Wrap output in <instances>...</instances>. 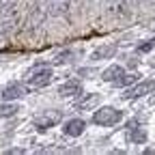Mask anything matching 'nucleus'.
I'll return each mask as SVG.
<instances>
[{
  "label": "nucleus",
  "mask_w": 155,
  "mask_h": 155,
  "mask_svg": "<svg viewBox=\"0 0 155 155\" xmlns=\"http://www.w3.org/2000/svg\"><path fill=\"white\" fill-rule=\"evenodd\" d=\"M121 121H123V110L112 108V106H104L93 114V123L99 125V127H112Z\"/></svg>",
  "instance_id": "1"
},
{
  "label": "nucleus",
  "mask_w": 155,
  "mask_h": 155,
  "mask_svg": "<svg viewBox=\"0 0 155 155\" xmlns=\"http://www.w3.org/2000/svg\"><path fill=\"white\" fill-rule=\"evenodd\" d=\"M63 121V112H58V110H45L43 114H39V116H35V121H32V125L37 127V131H48L50 127H54L56 123H61Z\"/></svg>",
  "instance_id": "2"
},
{
  "label": "nucleus",
  "mask_w": 155,
  "mask_h": 155,
  "mask_svg": "<svg viewBox=\"0 0 155 155\" xmlns=\"http://www.w3.org/2000/svg\"><path fill=\"white\" fill-rule=\"evenodd\" d=\"M52 80H54V71H52L50 67L32 69V71H30V75L26 78L28 86H32V88H43V86H48Z\"/></svg>",
  "instance_id": "3"
},
{
  "label": "nucleus",
  "mask_w": 155,
  "mask_h": 155,
  "mask_svg": "<svg viewBox=\"0 0 155 155\" xmlns=\"http://www.w3.org/2000/svg\"><path fill=\"white\" fill-rule=\"evenodd\" d=\"M26 95V86L22 82H11L2 88V93H0V97H2V101H15L19 99V97Z\"/></svg>",
  "instance_id": "4"
},
{
  "label": "nucleus",
  "mask_w": 155,
  "mask_h": 155,
  "mask_svg": "<svg viewBox=\"0 0 155 155\" xmlns=\"http://www.w3.org/2000/svg\"><path fill=\"white\" fill-rule=\"evenodd\" d=\"M155 88V82L153 80H149V82H140V84H136L134 88H127L125 93H123V99H140V97H144L147 93H151Z\"/></svg>",
  "instance_id": "5"
},
{
  "label": "nucleus",
  "mask_w": 155,
  "mask_h": 155,
  "mask_svg": "<svg viewBox=\"0 0 155 155\" xmlns=\"http://www.w3.org/2000/svg\"><path fill=\"white\" fill-rule=\"evenodd\" d=\"M73 0H50L48 2V15L50 17H63L69 13Z\"/></svg>",
  "instance_id": "6"
},
{
  "label": "nucleus",
  "mask_w": 155,
  "mask_h": 155,
  "mask_svg": "<svg viewBox=\"0 0 155 155\" xmlns=\"http://www.w3.org/2000/svg\"><path fill=\"white\" fill-rule=\"evenodd\" d=\"M45 13H48V5L45 0H35V5L30 9V19H32V26H41V22L45 19Z\"/></svg>",
  "instance_id": "7"
},
{
  "label": "nucleus",
  "mask_w": 155,
  "mask_h": 155,
  "mask_svg": "<svg viewBox=\"0 0 155 155\" xmlns=\"http://www.w3.org/2000/svg\"><path fill=\"white\" fill-rule=\"evenodd\" d=\"M84 129H86V123L82 119H71L63 125V134L69 136V138H78L80 134H84Z\"/></svg>",
  "instance_id": "8"
},
{
  "label": "nucleus",
  "mask_w": 155,
  "mask_h": 155,
  "mask_svg": "<svg viewBox=\"0 0 155 155\" xmlns=\"http://www.w3.org/2000/svg\"><path fill=\"white\" fill-rule=\"evenodd\" d=\"M17 5H19V0H0V17L5 19H9V15L11 17H15V13H17Z\"/></svg>",
  "instance_id": "9"
},
{
  "label": "nucleus",
  "mask_w": 155,
  "mask_h": 155,
  "mask_svg": "<svg viewBox=\"0 0 155 155\" xmlns=\"http://www.w3.org/2000/svg\"><path fill=\"white\" fill-rule=\"evenodd\" d=\"M80 93H82V86H80V82H75V80H69V82L58 86V95H61V97H73V95H80Z\"/></svg>",
  "instance_id": "10"
},
{
  "label": "nucleus",
  "mask_w": 155,
  "mask_h": 155,
  "mask_svg": "<svg viewBox=\"0 0 155 155\" xmlns=\"http://www.w3.org/2000/svg\"><path fill=\"white\" fill-rule=\"evenodd\" d=\"M123 75H125V69H123L121 65H112V67H108V69L101 73L104 80H106V82H112V84H116Z\"/></svg>",
  "instance_id": "11"
},
{
  "label": "nucleus",
  "mask_w": 155,
  "mask_h": 155,
  "mask_svg": "<svg viewBox=\"0 0 155 155\" xmlns=\"http://www.w3.org/2000/svg\"><path fill=\"white\" fill-rule=\"evenodd\" d=\"M127 138H129L131 142H138V144H142V142L147 140V136H144V131L138 127V123H136V121H131V123H127Z\"/></svg>",
  "instance_id": "12"
},
{
  "label": "nucleus",
  "mask_w": 155,
  "mask_h": 155,
  "mask_svg": "<svg viewBox=\"0 0 155 155\" xmlns=\"http://www.w3.org/2000/svg\"><path fill=\"white\" fill-rule=\"evenodd\" d=\"M116 45H99L93 52V61H106V58H114Z\"/></svg>",
  "instance_id": "13"
},
{
  "label": "nucleus",
  "mask_w": 155,
  "mask_h": 155,
  "mask_svg": "<svg viewBox=\"0 0 155 155\" xmlns=\"http://www.w3.org/2000/svg\"><path fill=\"white\" fill-rule=\"evenodd\" d=\"M97 99H99V95H97V93H80V99H78L75 108L78 110H86L93 104H97Z\"/></svg>",
  "instance_id": "14"
},
{
  "label": "nucleus",
  "mask_w": 155,
  "mask_h": 155,
  "mask_svg": "<svg viewBox=\"0 0 155 155\" xmlns=\"http://www.w3.org/2000/svg\"><path fill=\"white\" fill-rule=\"evenodd\" d=\"M17 112H19V106H17V104H11V101L0 104V119H7V116H15Z\"/></svg>",
  "instance_id": "15"
},
{
  "label": "nucleus",
  "mask_w": 155,
  "mask_h": 155,
  "mask_svg": "<svg viewBox=\"0 0 155 155\" xmlns=\"http://www.w3.org/2000/svg\"><path fill=\"white\" fill-rule=\"evenodd\" d=\"M73 56H75V52H71V50H65V52H61V54H58L56 56V65H63V63H71L73 61Z\"/></svg>",
  "instance_id": "16"
},
{
  "label": "nucleus",
  "mask_w": 155,
  "mask_h": 155,
  "mask_svg": "<svg viewBox=\"0 0 155 155\" xmlns=\"http://www.w3.org/2000/svg\"><path fill=\"white\" fill-rule=\"evenodd\" d=\"M136 80H138V75H136V73H129V75L125 73V75L121 78V80H119V82L114 84V86H127V84H134Z\"/></svg>",
  "instance_id": "17"
},
{
  "label": "nucleus",
  "mask_w": 155,
  "mask_h": 155,
  "mask_svg": "<svg viewBox=\"0 0 155 155\" xmlns=\"http://www.w3.org/2000/svg\"><path fill=\"white\" fill-rule=\"evenodd\" d=\"M153 48H155V39H151L149 43H142L138 50H140V52H149V50H153Z\"/></svg>",
  "instance_id": "18"
},
{
  "label": "nucleus",
  "mask_w": 155,
  "mask_h": 155,
  "mask_svg": "<svg viewBox=\"0 0 155 155\" xmlns=\"http://www.w3.org/2000/svg\"><path fill=\"white\" fill-rule=\"evenodd\" d=\"M11 153H13V155H17V153H24V151H22V149H9V151H7V155H11Z\"/></svg>",
  "instance_id": "19"
},
{
  "label": "nucleus",
  "mask_w": 155,
  "mask_h": 155,
  "mask_svg": "<svg viewBox=\"0 0 155 155\" xmlns=\"http://www.w3.org/2000/svg\"><path fill=\"white\" fill-rule=\"evenodd\" d=\"M151 104H153V106H155V95H153V97H151Z\"/></svg>",
  "instance_id": "20"
},
{
  "label": "nucleus",
  "mask_w": 155,
  "mask_h": 155,
  "mask_svg": "<svg viewBox=\"0 0 155 155\" xmlns=\"http://www.w3.org/2000/svg\"><path fill=\"white\" fill-rule=\"evenodd\" d=\"M88 2H91V0H88Z\"/></svg>",
  "instance_id": "21"
}]
</instances>
